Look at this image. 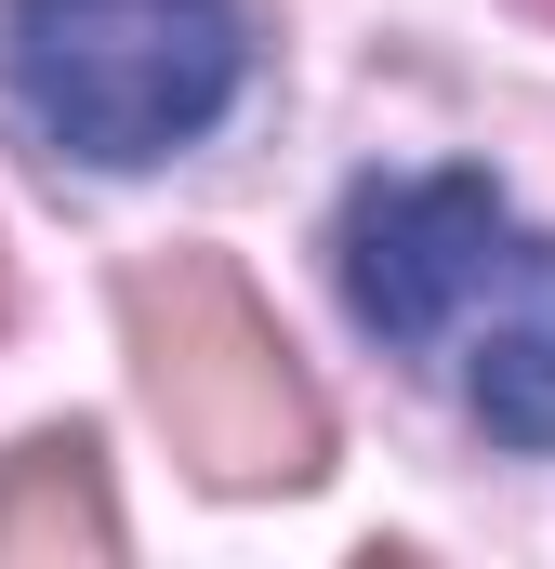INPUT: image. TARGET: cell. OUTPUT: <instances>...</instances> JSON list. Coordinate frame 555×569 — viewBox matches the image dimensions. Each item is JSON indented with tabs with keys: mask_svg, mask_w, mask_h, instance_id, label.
Returning a JSON list of instances; mask_svg holds the SVG:
<instances>
[{
	"mask_svg": "<svg viewBox=\"0 0 555 569\" xmlns=\"http://www.w3.org/2000/svg\"><path fill=\"white\" fill-rule=\"evenodd\" d=\"M120 331H133L145 411L159 437L212 477V490H304L331 477V398L304 385L291 331L225 252H159L120 279Z\"/></svg>",
	"mask_w": 555,
	"mask_h": 569,
	"instance_id": "obj_1",
	"label": "cell"
},
{
	"mask_svg": "<svg viewBox=\"0 0 555 569\" xmlns=\"http://www.w3.org/2000/svg\"><path fill=\"white\" fill-rule=\"evenodd\" d=\"M252 27L239 0H0V80L40 120V146L145 172L172 146H199L239 107Z\"/></svg>",
	"mask_w": 555,
	"mask_h": 569,
	"instance_id": "obj_2",
	"label": "cell"
},
{
	"mask_svg": "<svg viewBox=\"0 0 555 569\" xmlns=\"http://www.w3.org/2000/svg\"><path fill=\"white\" fill-rule=\"evenodd\" d=\"M344 305L397 358H423L463 305H490V331H543L555 318V239H529L476 172H384V186L344 199Z\"/></svg>",
	"mask_w": 555,
	"mask_h": 569,
	"instance_id": "obj_3",
	"label": "cell"
},
{
	"mask_svg": "<svg viewBox=\"0 0 555 569\" xmlns=\"http://www.w3.org/2000/svg\"><path fill=\"white\" fill-rule=\"evenodd\" d=\"M93 569L120 557V503H107V463H93V437H27L13 463H0V569Z\"/></svg>",
	"mask_w": 555,
	"mask_h": 569,
	"instance_id": "obj_4",
	"label": "cell"
},
{
	"mask_svg": "<svg viewBox=\"0 0 555 569\" xmlns=\"http://www.w3.org/2000/svg\"><path fill=\"white\" fill-rule=\"evenodd\" d=\"M0 305H13V266H0Z\"/></svg>",
	"mask_w": 555,
	"mask_h": 569,
	"instance_id": "obj_5",
	"label": "cell"
},
{
	"mask_svg": "<svg viewBox=\"0 0 555 569\" xmlns=\"http://www.w3.org/2000/svg\"><path fill=\"white\" fill-rule=\"evenodd\" d=\"M529 13H555V0H529Z\"/></svg>",
	"mask_w": 555,
	"mask_h": 569,
	"instance_id": "obj_6",
	"label": "cell"
}]
</instances>
